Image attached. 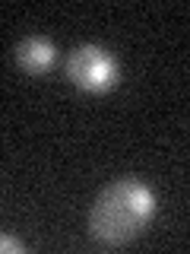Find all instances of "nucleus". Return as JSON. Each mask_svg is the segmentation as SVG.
I'll return each mask as SVG.
<instances>
[{
    "label": "nucleus",
    "mask_w": 190,
    "mask_h": 254,
    "mask_svg": "<svg viewBox=\"0 0 190 254\" xmlns=\"http://www.w3.org/2000/svg\"><path fill=\"white\" fill-rule=\"evenodd\" d=\"M155 210L152 190L137 178H117L105 185L89 210V232L101 245H124L149 222Z\"/></svg>",
    "instance_id": "1"
},
{
    "label": "nucleus",
    "mask_w": 190,
    "mask_h": 254,
    "mask_svg": "<svg viewBox=\"0 0 190 254\" xmlns=\"http://www.w3.org/2000/svg\"><path fill=\"white\" fill-rule=\"evenodd\" d=\"M67 76L86 92H105L117 79L114 58L98 45H79L67 61Z\"/></svg>",
    "instance_id": "2"
},
{
    "label": "nucleus",
    "mask_w": 190,
    "mask_h": 254,
    "mask_svg": "<svg viewBox=\"0 0 190 254\" xmlns=\"http://www.w3.org/2000/svg\"><path fill=\"white\" fill-rule=\"evenodd\" d=\"M54 58H57L54 45L42 35H32L26 42H19V48H16V64H19L26 73H45L54 64Z\"/></svg>",
    "instance_id": "3"
},
{
    "label": "nucleus",
    "mask_w": 190,
    "mask_h": 254,
    "mask_svg": "<svg viewBox=\"0 0 190 254\" xmlns=\"http://www.w3.org/2000/svg\"><path fill=\"white\" fill-rule=\"evenodd\" d=\"M0 251H22V245L16 242V238H6V235H0Z\"/></svg>",
    "instance_id": "4"
}]
</instances>
